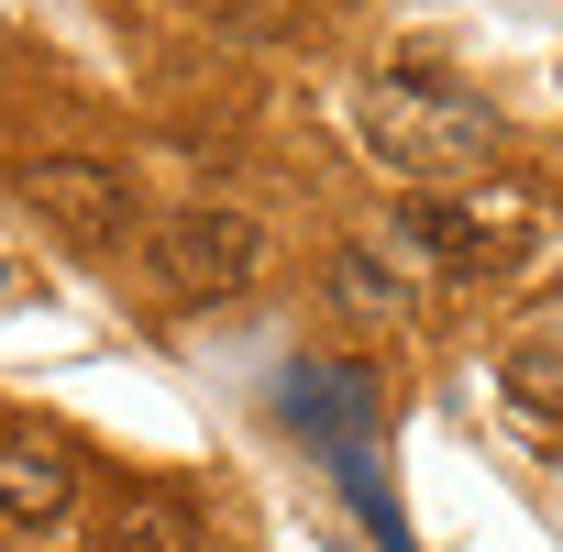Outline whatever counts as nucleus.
Here are the masks:
<instances>
[{
	"label": "nucleus",
	"mask_w": 563,
	"mask_h": 552,
	"mask_svg": "<svg viewBox=\"0 0 563 552\" xmlns=\"http://www.w3.org/2000/svg\"><path fill=\"white\" fill-rule=\"evenodd\" d=\"M354 133H365V155H376L387 177H409V188H453V177H475V166L497 155V111H486L475 89H453L442 67H387V78H365V89H354Z\"/></svg>",
	"instance_id": "1"
},
{
	"label": "nucleus",
	"mask_w": 563,
	"mask_h": 552,
	"mask_svg": "<svg viewBox=\"0 0 563 552\" xmlns=\"http://www.w3.org/2000/svg\"><path fill=\"white\" fill-rule=\"evenodd\" d=\"M254 265H265V232L243 210H221V199H188V210L155 221V276H166V299H188V310L232 299Z\"/></svg>",
	"instance_id": "2"
},
{
	"label": "nucleus",
	"mask_w": 563,
	"mask_h": 552,
	"mask_svg": "<svg viewBox=\"0 0 563 552\" xmlns=\"http://www.w3.org/2000/svg\"><path fill=\"white\" fill-rule=\"evenodd\" d=\"M23 210L56 232V243H78V254H100V243H122L133 232V177L122 166H100V155H34L23 166Z\"/></svg>",
	"instance_id": "3"
},
{
	"label": "nucleus",
	"mask_w": 563,
	"mask_h": 552,
	"mask_svg": "<svg viewBox=\"0 0 563 552\" xmlns=\"http://www.w3.org/2000/svg\"><path fill=\"white\" fill-rule=\"evenodd\" d=\"M276 409H288V431H310L332 464L343 453H376V420H387V387L365 365H288V387H276Z\"/></svg>",
	"instance_id": "4"
},
{
	"label": "nucleus",
	"mask_w": 563,
	"mask_h": 552,
	"mask_svg": "<svg viewBox=\"0 0 563 552\" xmlns=\"http://www.w3.org/2000/svg\"><path fill=\"white\" fill-rule=\"evenodd\" d=\"M0 519L34 530V541H56L78 519V453L45 442V431H0Z\"/></svg>",
	"instance_id": "5"
},
{
	"label": "nucleus",
	"mask_w": 563,
	"mask_h": 552,
	"mask_svg": "<svg viewBox=\"0 0 563 552\" xmlns=\"http://www.w3.org/2000/svg\"><path fill=\"white\" fill-rule=\"evenodd\" d=\"M398 232H409L442 276H486V265L519 243V210H508V221H486V199H420V210H398Z\"/></svg>",
	"instance_id": "6"
},
{
	"label": "nucleus",
	"mask_w": 563,
	"mask_h": 552,
	"mask_svg": "<svg viewBox=\"0 0 563 552\" xmlns=\"http://www.w3.org/2000/svg\"><path fill=\"white\" fill-rule=\"evenodd\" d=\"M100 552H199V519L166 486H122L111 519H100Z\"/></svg>",
	"instance_id": "7"
},
{
	"label": "nucleus",
	"mask_w": 563,
	"mask_h": 552,
	"mask_svg": "<svg viewBox=\"0 0 563 552\" xmlns=\"http://www.w3.org/2000/svg\"><path fill=\"white\" fill-rule=\"evenodd\" d=\"M332 486H343V508L376 530V552H420V541H409V519H398V497H387V475H376V453H343V464H332Z\"/></svg>",
	"instance_id": "8"
},
{
	"label": "nucleus",
	"mask_w": 563,
	"mask_h": 552,
	"mask_svg": "<svg viewBox=\"0 0 563 552\" xmlns=\"http://www.w3.org/2000/svg\"><path fill=\"white\" fill-rule=\"evenodd\" d=\"M332 299H343L354 321H387V310H398V265H387L376 243H343V254H332Z\"/></svg>",
	"instance_id": "9"
}]
</instances>
